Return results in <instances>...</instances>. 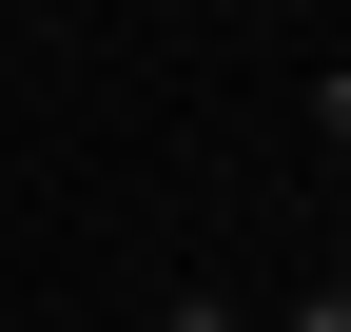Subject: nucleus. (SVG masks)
<instances>
[{
  "label": "nucleus",
  "mask_w": 351,
  "mask_h": 332,
  "mask_svg": "<svg viewBox=\"0 0 351 332\" xmlns=\"http://www.w3.org/2000/svg\"><path fill=\"white\" fill-rule=\"evenodd\" d=\"M176 332H254V313H215V294H195V313H176Z\"/></svg>",
  "instance_id": "nucleus-2"
},
{
  "label": "nucleus",
  "mask_w": 351,
  "mask_h": 332,
  "mask_svg": "<svg viewBox=\"0 0 351 332\" xmlns=\"http://www.w3.org/2000/svg\"><path fill=\"white\" fill-rule=\"evenodd\" d=\"M293 332H351V294H313V313H293Z\"/></svg>",
  "instance_id": "nucleus-3"
},
{
  "label": "nucleus",
  "mask_w": 351,
  "mask_h": 332,
  "mask_svg": "<svg viewBox=\"0 0 351 332\" xmlns=\"http://www.w3.org/2000/svg\"><path fill=\"white\" fill-rule=\"evenodd\" d=\"M313 117H332V156H351V59H332V78H313Z\"/></svg>",
  "instance_id": "nucleus-1"
}]
</instances>
